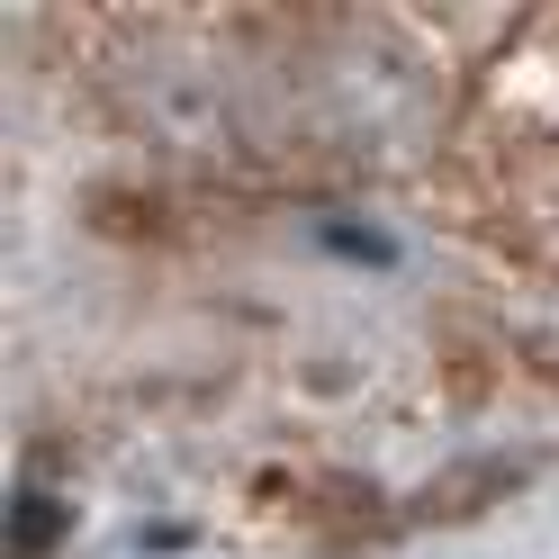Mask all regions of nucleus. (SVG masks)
<instances>
[{
    "instance_id": "nucleus-1",
    "label": "nucleus",
    "mask_w": 559,
    "mask_h": 559,
    "mask_svg": "<svg viewBox=\"0 0 559 559\" xmlns=\"http://www.w3.org/2000/svg\"><path fill=\"white\" fill-rule=\"evenodd\" d=\"M523 487V461H469V469H442L433 487L406 497V523H478L497 497Z\"/></svg>"
},
{
    "instance_id": "nucleus-2",
    "label": "nucleus",
    "mask_w": 559,
    "mask_h": 559,
    "mask_svg": "<svg viewBox=\"0 0 559 559\" xmlns=\"http://www.w3.org/2000/svg\"><path fill=\"white\" fill-rule=\"evenodd\" d=\"M19 523H27V550H46V542H55V506L27 497V506H19Z\"/></svg>"
}]
</instances>
